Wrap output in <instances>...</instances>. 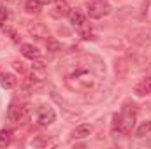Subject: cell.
<instances>
[{
  "instance_id": "obj_2",
  "label": "cell",
  "mask_w": 151,
  "mask_h": 149,
  "mask_svg": "<svg viewBox=\"0 0 151 149\" xmlns=\"http://www.w3.org/2000/svg\"><path fill=\"white\" fill-rule=\"evenodd\" d=\"M134 126H135V107L132 105L130 109V105H127L119 116H116V128L121 135H128L134 130Z\"/></svg>"
},
{
  "instance_id": "obj_8",
  "label": "cell",
  "mask_w": 151,
  "mask_h": 149,
  "mask_svg": "<svg viewBox=\"0 0 151 149\" xmlns=\"http://www.w3.org/2000/svg\"><path fill=\"white\" fill-rule=\"evenodd\" d=\"M134 91H135V95H139V97L151 95V77H146V79H142L141 82H137L135 88H134Z\"/></svg>"
},
{
  "instance_id": "obj_23",
  "label": "cell",
  "mask_w": 151,
  "mask_h": 149,
  "mask_svg": "<svg viewBox=\"0 0 151 149\" xmlns=\"http://www.w3.org/2000/svg\"><path fill=\"white\" fill-rule=\"evenodd\" d=\"M39 2H40L42 5H46V4H55L56 0H39Z\"/></svg>"
},
{
  "instance_id": "obj_12",
  "label": "cell",
  "mask_w": 151,
  "mask_h": 149,
  "mask_svg": "<svg viewBox=\"0 0 151 149\" xmlns=\"http://www.w3.org/2000/svg\"><path fill=\"white\" fill-rule=\"evenodd\" d=\"M21 53H23L25 58H30V60H35V58L40 56L39 49L34 46V44H21Z\"/></svg>"
},
{
  "instance_id": "obj_14",
  "label": "cell",
  "mask_w": 151,
  "mask_h": 149,
  "mask_svg": "<svg viewBox=\"0 0 151 149\" xmlns=\"http://www.w3.org/2000/svg\"><path fill=\"white\" fill-rule=\"evenodd\" d=\"M137 35H141V37H134V40L137 42V44H141V46H151V32L150 30H137L135 32Z\"/></svg>"
},
{
  "instance_id": "obj_21",
  "label": "cell",
  "mask_w": 151,
  "mask_h": 149,
  "mask_svg": "<svg viewBox=\"0 0 151 149\" xmlns=\"http://www.w3.org/2000/svg\"><path fill=\"white\" fill-rule=\"evenodd\" d=\"M49 144H51V140L47 137H37L32 140V146H49Z\"/></svg>"
},
{
  "instance_id": "obj_20",
  "label": "cell",
  "mask_w": 151,
  "mask_h": 149,
  "mask_svg": "<svg viewBox=\"0 0 151 149\" xmlns=\"http://www.w3.org/2000/svg\"><path fill=\"white\" fill-rule=\"evenodd\" d=\"M12 69H14L16 72H19V74H27V67H25V63L19 62V60H14V62H12Z\"/></svg>"
},
{
  "instance_id": "obj_13",
  "label": "cell",
  "mask_w": 151,
  "mask_h": 149,
  "mask_svg": "<svg viewBox=\"0 0 151 149\" xmlns=\"http://www.w3.org/2000/svg\"><path fill=\"white\" fill-rule=\"evenodd\" d=\"M69 16H70V23H72L74 27H81V25H84V23H86V16H84L79 9L70 11V12H69Z\"/></svg>"
},
{
  "instance_id": "obj_3",
  "label": "cell",
  "mask_w": 151,
  "mask_h": 149,
  "mask_svg": "<svg viewBox=\"0 0 151 149\" xmlns=\"http://www.w3.org/2000/svg\"><path fill=\"white\" fill-rule=\"evenodd\" d=\"M111 12V5L106 0H91L88 4V16L91 19H102Z\"/></svg>"
},
{
  "instance_id": "obj_16",
  "label": "cell",
  "mask_w": 151,
  "mask_h": 149,
  "mask_svg": "<svg viewBox=\"0 0 151 149\" xmlns=\"http://www.w3.org/2000/svg\"><path fill=\"white\" fill-rule=\"evenodd\" d=\"M46 49L49 51V53H58L60 49H62V44H60V40L56 37H49L46 39Z\"/></svg>"
},
{
  "instance_id": "obj_18",
  "label": "cell",
  "mask_w": 151,
  "mask_h": 149,
  "mask_svg": "<svg viewBox=\"0 0 151 149\" xmlns=\"http://www.w3.org/2000/svg\"><path fill=\"white\" fill-rule=\"evenodd\" d=\"M150 132H151V121H144V123L139 126V130L135 132V137H139V139H141V137L148 135Z\"/></svg>"
},
{
  "instance_id": "obj_9",
  "label": "cell",
  "mask_w": 151,
  "mask_h": 149,
  "mask_svg": "<svg viewBox=\"0 0 151 149\" xmlns=\"http://www.w3.org/2000/svg\"><path fill=\"white\" fill-rule=\"evenodd\" d=\"M128 60L127 58H116L114 62V70H116V75L119 79H125V75L128 74Z\"/></svg>"
},
{
  "instance_id": "obj_7",
  "label": "cell",
  "mask_w": 151,
  "mask_h": 149,
  "mask_svg": "<svg viewBox=\"0 0 151 149\" xmlns=\"http://www.w3.org/2000/svg\"><path fill=\"white\" fill-rule=\"evenodd\" d=\"M69 12H70V7H69V4L65 0H56L53 4V7L49 9V14L55 19H62V18L69 16Z\"/></svg>"
},
{
  "instance_id": "obj_4",
  "label": "cell",
  "mask_w": 151,
  "mask_h": 149,
  "mask_svg": "<svg viewBox=\"0 0 151 149\" xmlns=\"http://www.w3.org/2000/svg\"><path fill=\"white\" fill-rule=\"evenodd\" d=\"M55 119H56V112H55V109L51 105H47V104L39 105V109H37V125L39 126H49Z\"/></svg>"
},
{
  "instance_id": "obj_17",
  "label": "cell",
  "mask_w": 151,
  "mask_h": 149,
  "mask_svg": "<svg viewBox=\"0 0 151 149\" xmlns=\"http://www.w3.org/2000/svg\"><path fill=\"white\" fill-rule=\"evenodd\" d=\"M12 140V130L11 128H2L0 130V148L9 146Z\"/></svg>"
},
{
  "instance_id": "obj_19",
  "label": "cell",
  "mask_w": 151,
  "mask_h": 149,
  "mask_svg": "<svg viewBox=\"0 0 151 149\" xmlns=\"http://www.w3.org/2000/svg\"><path fill=\"white\" fill-rule=\"evenodd\" d=\"M4 32H5V34H9L11 39H12L14 42H19V35H18L16 28H12V27H7V25H5V27H4Z\"/></svg>"
},
{
  "instance_id": "obj_10",
  "label": "cell",
  "mask_w": 151,
  "mask_h": 149,
  "mask_svg": "<svg viewBox=\"0 0 151 149\" xmlns=\"http://www.w3.org/2000/svg\"><path fill=\"white\" fill-rule=\"evenodd\" d=\"M90 133H91V126H90V125H79L77 128L72 130L70 137H72L74 140H81V139H86Z\"/></svg>"
},
{
  "instance_id": "obj_5",
  "label": "cell",
  "mask_w": 151,
  "mask_h": 149,
  "mask_svg": "<svg viewBox=\"0 0 151 149\" xmlns=\"http://www.w3.org/2000/svg\"><path fill=\"white\" fill-rule=\"evenodd\" d=\"M27 30H28V35L35 40H46L49 37V30L44 23L40 21H34V23H28L27 25Z\"/></svg>"
},
{
  "instance_id": "obj_11",
  "label": "cell",
  "mask_w": 151,
  "mask_h": 149,
  "mask_svg": "<svg viewBox=\"0 0 151 149\" xmlns=\"http://www.w3.org/2000/svg\"><path fill=\"white\" fill-rule=\"evenodd\" d=\"M0 86L2 88H5V90H12V88H16L18 86V79H16V75L12 74H0Z\"/></svg>"
},
{
  "instance_id": "obj_15",
  "label": "cell",
  "mask_w": 151,
  "mask_h": 149,
  "mask_svg": "<svg viewBox=\"0 0 151 149\" xmlns=\"http://www.w3.org/2000/svg\"><path fill=\"white\" fill-rule=\"evenodd\" d=\"M40 9H42V4L39 0H27L25 2V11L28 14H39Z\"/></svg>"
},
{
  "instance_id": "obj_22",
  "label": "cell",
  "mask_w": 151,
  "mask_h": 149,
  "mask_svg": "<svg viewBox=\"0 0 151 149\" xmlns=\"http://www.w3.org/2000/svg\"><path fill=\"white\" fill-rule=\"evenodd\" d=\"M7 16H9V12H7V9L0 5V27H4V23L7 21Z\"/></svg>"
},
{
  "instance_id": "obj_6",
  "label": "cell",
  "mask_w": 151,
  "mask_h": 149,
  "mask_svg": "<svg viewBox=\"0 0 151 149\" xmlns=\"http://www.w3.org/2000/svg\"><path fill=\"white\" fill-rule=\"evenodd\" d=\"M25 117H27V107H25V105H19V104H11V105H9L7 119H9L12 125H19V123H23Z\"/></svg>"
},
{
  "instance_id": "obj_1",
  "label": "cell",
  "mask_w": 151,
  "mask_h": 149,
  "mask_svg": "<svg viewBox=\"0 0 151 149\" xmlns=\"http://www.w3.org/2000/svg\"><path fill=\"white\" fill-rule=\"evenodd\" d=\"M67 65L70 69L65 74V84L69 90L79 93L91 91L99 79L106 74V67L97 56H74L72 60H67Z\"/></svg>"
}]
</instances>
